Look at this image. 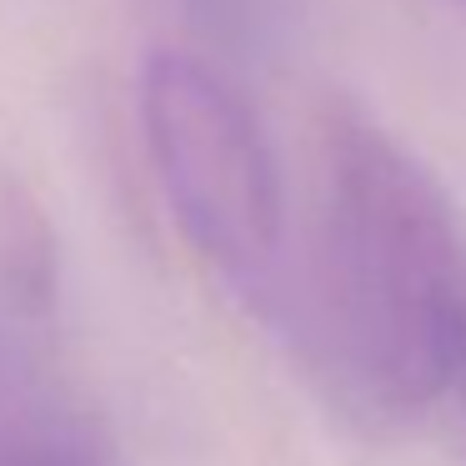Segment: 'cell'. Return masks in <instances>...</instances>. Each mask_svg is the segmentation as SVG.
<instances>
[{"instance_id":"cell-1","label":"cell","mask_w":466,"mask_h":466,"mask_svg":"<svg viewBox=\"0 0 466 466\" xmlns=\"http://www.w3.org/2000/svg\"><path fill=\"white\" fill-rule=\"evenodd\" d=\"M296 336L326 401L356 431H401L466 356V251L436 176L336 106L321 131V206Z\"/></svg>"},{"instance_id":"cell-2","label":"cell","mask_w":466,"mask_h":466,"mask_svg":"<svg viewBox=\"0 0 466 466\" xmlns=\"http://www.w3.org/2000/svg\"><path fill=\"white\" fill-rule=\"evenodd\" d=\"M141 121L186 241L246 301L271 306L281 291L286 206L281 171L251 106L211 66L161 51L141 71Z\"/></svg>"},{"instance_id":"cell-3","label":"cell","mask_w":466,"mask_h":466,"mask_svg":"<svg viewBox=\"0 0 466 466\" xmlns=\"http://www.w3.org/2000/svg\"><path fill=\"white\" fill-rule=\"evenodd\" d=\"M41 326L0 296V466H96L91 431L41 351Z\"/></svg>"},{"instance_id":"cell-4","label":"cell","mask_w":466,"mask_h":466,"mask_svg":"<svg viewBox=\"0 0 466 466\" xmlns=\"http://www.w3.org/2000/svg\"><path fill=\"white\" fill-rule=\"evenodd\" d=\"M0 296L51 321L56 311V236L35 196L0 171Z\"/></svg>"},{"instance_id":"cell-5","label":"cell","mask_w":466,"mask_h":466,"mask_svg":"<svg viewBox=\"0 0 466 466\" xmlns=\"http://www.w3.org/2000/svg\"><path fill=\"white\" fill-rule=\"evenodd\" d=\"M451 396L461 401V421H466V356H461V366H456V381H451Z\"/></svg>"}]
</instances>
